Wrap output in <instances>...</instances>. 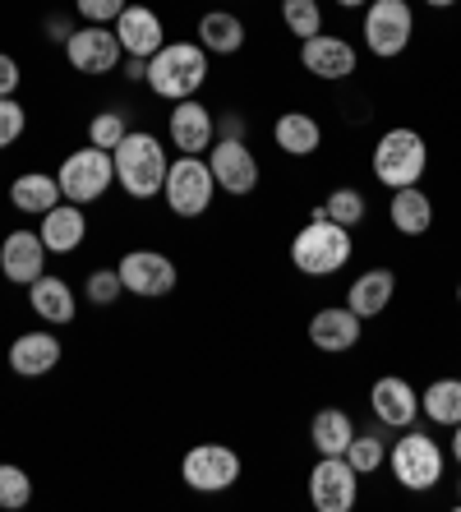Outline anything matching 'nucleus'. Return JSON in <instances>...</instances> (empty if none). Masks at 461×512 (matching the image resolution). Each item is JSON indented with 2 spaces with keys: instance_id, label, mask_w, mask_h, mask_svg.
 Instances as JSON below:
<instances>
[{
  "instance_id": "a19ab883",
  "label": "nucleus",
  "mask_w": 461,
  "mask_h": 512,
  "mask_svg": "<svg viewBox=\"0 0 461 512\" xmlns=\"http://www.w3.org/2000/svg\"><path fill=\"white\" fill-rule=\"evenodd\" d=\"M125 79H130V84H143V79H148V60L125 56Z\"/></svg>"
},
{
  "instance_id": "a18cd8bd",
  "label": "nucleus",
  "mask_w": 461,
  "mask_h": 512,
  "mask_svg": "<svg viewBox=\"0 0 461 512\" xmlns=\"http://www.w3.org/2000/svg\"><path fill=\"white\" fill-rule=\"evenodd\" d=\"M457 305H461V282H457Z\"/></svg>"
},
{
  "instance_id": "37998d69",
  "label": "nucleus",
  "mask_w": 461,
  "mask_h": 512,
  "mask_svg": "<svg viewBox=\"0 0 461 512\" xmlns=\"http://www.w3.org/2000/svg\"><path fill=\"white\" fill-rule=\"evenodd\" d=\"M342 10H360V5H369V0H337Z\"/></svg>"
},
{
  "instance_id": "58836bf2",
  "label": "nucleus",
  "mask_w": 461,
  "mask_h": 512,
  "mask_svg": "<svg viewBox=\"0 0 461 512\" xmlns=\"http://www.w3.org/2000/svg\"><path fill=\"white\" fill-rule=\"evenodd\" d=\"M47 33H51V42H70L74 24H70V19H60V14H51V19H47Z\"/></svg>"
},
{
  "instance_id": "393cba45",
  "label": "nucleus",
  "mask_w": 461,
  "mask_h": 512,
  "mask_svg": "<svg viewBox=\"0 0 461 512\" xmlns=\"http://www.w3.org/2000/svg\"><path fill=\"white\" fill-rule=\"evenodd\" d=\"M60 199H65V194H60V180L47 176V171H24V176L10 180V203L28 217L51 213Z\"/></svg>"
},
{
  "instance_id": "c03bdc74",
  "label": "nucleus",
  "mask_w": 461,
  "mask_h": 512,
  "mask_svg": "<svg viewBox=\"0 0 461 512\" xmlns=\"http://www.w3.org/2000/svg\"><path fill=\"white\" fill-rule=\"evenodd\" d=\"M425 5H434V10H448V5H457V0H425Z\"/></svg>"
},
{
  "instance_id": "ddd939ff",
  "label": "nucleus",
  "mask_w": 461,
  "mask_h": 512,
  "mask_svg": "<svg viewBox=\"0 0 461 512\" xmlns=\"http://www.w3.org/2000/svg\"><path fill=\"white\" fill-rule=\"evenodd\" d=\"M120 37L107 24H83L74 28V37L65 42V60L74 74H111L120 65Z\"/></svg>"
},
{
  "instance_id": "ea45409f",
  "label": "nucleus",
  "mask_w": 461,
  "mask_h": 512,
  "mask_svg": "<svg viewBox=\"0 0 461 512\" xmlns=\"http://www.w3.org/2000/svg\"><path fill=\"white\" fill-rule=\"evenodd\" d=\"M217 134H222V139H245V120H240V116H222V120H217Z\"/></svg>"
},
{
  "instance_id": "bb28decb",
  "label": "nucleus",
  "mask_w": 461,
  "mask_h": 512,
  "mask_svg": "<svg viewBox=\"0 0 461 512\" xmlns=\"http://www.w3.org/2000/svg\"><path fill=\"white\" fill-rule=\"evenodd\" d=\"M388 217L402 236H425L434 227V203H429V194L420 185H406V190H392Z\"/></svg>"
},
{
  "instance_id": "0eeeda50",
  "label": "nucleus",
  "mask_w": 461,
  "mask_h": 512,
  "mask_svg": "<svg viewBox=\"0 0 461 512\" xmlns=\"http://www.w3.org/2000/svg\"><path fill=\"white\" fill-rule=\"evenodd\" d=\"M56 180H60V194L83 208V203H97L116 185V162H111L107 148H93V143H88V148H79V153H70L60 162Z\"/></svg>"
},
{
  "instance_id": "72a5a7b5",
  "label": "nucleus",
  "mask_w": 461,
  "mask_h": 512,
  "mask_svg": "<svg viewBox=\"0 0 461 512\" xmlns=\"http://www.w3.org/2000/svg\"><path fill=\"white\" fill-rule=\"evenodd\" d=\"M125 134H130V125H125V111H102V116L88 120V143H93V148H107V153H111V148H116Z\"/></svg>"
},
{
  "instance_id": "7ed1b4c3",
  "label": "nucleus",
  "mask_w": 461,
  "mask_h": 512,
  "mask_svg": "<svg viewBox=\"0 0 461 512\" xmlns=\"http://www.w3.org/2000/svg\"><path fill=\"white\" fill-rule=\"evenodd\" d=\"M143 84L166 102L199 97V88L208 84V51L199 42H166L157 56H148V79Z\"/></svg>"
},
{
  "instance_id": "412c9836",
  "label": "nucleus",
  "mask_w": 461,
  "mask_h": 512,
  "mask_svg": "<svg viewBox=\"0 0 461 512\" xmlns=\"http://www.w3.org/2000/svg\"><path fill=\"white\" fill-rule=\"evenodd\" d=\"M37 236H42L47 254H74L83 240H88V217H83L79 203L60 199L51 213H42V227H37Z\"/></svg>"
},
{
  "instance_id": "c85d7f7f",
  "label": "nucleus",
  "mask_w": 461,
  "mask_h": 512,
  "mask_svg": "<svg viewBox=\"0 0 461 512\" xmlns=\"http://www.w3.org/2000/svg\"><path fill=\"white\" fill-rule=\"evenodd\" d=\"M420 411H425L434 425L452 429L461 420V379H434L420 393Z\"/></svg>"
},
{
  "instance_id": "7c9ffc66",
  "label": "nucleus",
  "mask_w": 461,
  "mask_h": 512,
  "mask_svg": "<svg viewBox=\"0 0 461 512\" xmlns=\"http://www.w3.org/2000/svg\"><path fill=\"white\" fill-rule=\"evenodd\" d=\"M323 213L332 217V222H342V227H360L365 222V213H369V203H365V194L360 190H351V185H342V190H332L328 194V203H323Z\"/></svg>"
},
{
  "instance_id": "9b49d317",
  "label": "nucleus",
  "mask_w": 461,
  "mask_h": 512,
  "mask_svg": "<svg viewBox=\"0 0 461 512\" xmlns=\"http://www.w3.org/2000/svg\"><path fill=\"white\" fill-rule=\"evenodd\" d=\"M360 499V476L346 457H319L309 471V503L319 512H351Z\"/></svg>"
},
{
  "instance_id": "f8f14e48",
  "label": "nucleus",
  "mask_w": 461,
  "mask_h": 512,
  "mask_svg": "<svg viewBox=\"0 0 461 512\" xmlns=\"http://www.w3.org/2000/svg\"><path fill=\"white\" fill-rule=\"evenodd\" d=\"M208 167H213L217 190H226L231 199H245L259 185V157L249 153L245 139H217L208 148Z\"/></svg>"
},
{
  "instance_id": "aec40b11",
  "label": "nucleus",
  "mask_w": 461,
  "mask_h": 512,
  "mask_svg": "<svg viewBox=\"0 0 461 512\" xmlns=\"http://www.w3.org/2000/svg\"><path fill=\"white\" fill-rule=\"evenodd\" d=\"M28 305H33V314L42 323H51V328H65V323H74V314H79L74 286L56 273H42L33 286H28Z\"/></svg>"
},
{
  "instance_id": "f257e3e1",
  "label": "nucleus",
  "mask_w": 461,
  "mask_h": 512,
  "mask_svg": "<svg viewBox=\"0 0 461 512\" xmlns=\"http://www.w3.org/2000/svg\"><path fill=\"white\" fill-rule=\"evenodd\" d=\"M111 162H116V180L130 199H157L166 185V171H171V157H166L162 139L148 130H130L125 139L111 148Z\"/></svg>"
},
{
  "instance_id": "f704fd0d",
  "label": "nucleus",
  "mask_w": 461,
  "mask_h": 512,
  "mask_svg": "<svg viewBox=\"0 0 461 512\" xmlns=\"http://www.w3.org/2000/svg\"><path fill=\"white\" fill-rule=\"evenodd\" d=\"M125 282H120V268H93L88 282H83V296L93 300V305H116Z\"/></svg>"
},
{
  "instance_id": "49530a36",
  "label": "nucleus",
  "mask_w": 461,
  "mask_h": 512,
  "mask_svg": "<svg viewBox=\"0 0 461 512\" xmlns=\"http://www.w3.org/2000/svg\"><path fill=\"white\" fill-rule=\"evenodd\" d=\"M457 494H461V480H457Z\"/></svg>"
},
{
  "instance_id": "9d476101",
  "label": "nucleus",
  "mask_w": 461,
  "mask_h": 512,
  "mask_svg": "<svg viewBox=\"0 0 461 512\" xmlns=\"http://www.w3.org/2000/svg\"><path fill=\"white\" fill-rule=\"evenodd\" d=\"M120 282H125V296L162 300V296L176 291L180 273L162 250H130L125 259H120Z\"/></svg>"
},
{
  "instance_id": "20e7f679",
  "label": "nucleus",
  "mask_w": 461,
  "mask_h": 512,
  "mask_svg": "<svg viewBox=\"0 0 461 512\" xmlns=\"http://www.w3.org/2000/svg\"><path fill=\"white\" fill-rule=\"evenodd\" d=\"M369 167H374V180H379V185H388V190H406V185H420V176H425L429 148L415 130L397 125V130H388L379 143H374Z\"/></svg>"
},
{
  "instance_id": "473e14b6",
  "label": "nucleus",
  "mask_w": 461,
  "mask_h": 512,
  "mask_svg": "<svg viewBox=\"0 0 461 512\" xmlns=\"http://www.w3.org/2000/svg\"><path fill=\"white\" fill-rule=\"evenodd\" d=\"M33 503V480H28L24 466H10L0 462V508L14 512V508H28Z\"/></svg>"
},
{
  "instance_id": "b1692460",
  "label": "nucleus",
  "mask_w": 461,
  "mask_h": 512,
  "mask_svg": "<svg viewBox=\"0 0 461 512\" xmlns=\"http://www.w3.org/2000/svg\"><path fill=\"white\" fill-rule=\"evenodd\" d=\"M272 139L286 157H314L323 148V125L309 111H282L272 125Z\"/></svg>"
},
{
  "instance_id": "c9c22d12",
  "label": "nucleus",
  "mask_w": 461,
  "mask_h": 512,
  "mask_svg": "<svg viewBox=\"0 0 461 512\" xmlns=\"http://www.w3.org/2000/svg\"><path fill=\"white\" fill-rule=\"evenodd\" d=\"M28 130V111L14 102V97H0V153L10 148V143H19Z\"/></svg>"
},
{
  "instance_id": "cd10ccee",
  "label": "nucleus",
  "mask_w": 461,
  "mask_h": 512,
  "mask_svg": "<svg viewBox=\"0 0 461 512\" xmlns=\"http://www.w3.org/2000/svg\"><path fill=\"white\" fill-rule=\"evenodd\" d=\"M199 47L208 56H236L245 47V24L231 10H208L199 19Z\"/></svg>"
},
{
  "instance_id": "4be33fe9",
  "label": "nucleus",
  "mask_w": 461,
  "mask_h": 512,
  "mask_svg": "<svg viewBox=\"0 0 461 512\" xmlns=\"http://www.w3.org/2000/svg\"><path fill=\"white\" fill-rule=\"evenodd\" d=\"M60 337L56 333H19L10 342V370L19 374V379H42V374H51L60 365Z\"/></svg>"
},
{
  "instance_id": "79ce46f5",
  "label": "nucleus",
  "mask_w": 461,
  "mask_h": 512,
  "mask_svg": "<svg viewBox=\"0 0 461 512\" xmlns=\"http://www.w3.org/2000/svg\"><path fill=\"white\" fill-rule=\"evenodd\" d=\"M452 457H457V466H461V420L452 425Z\"/></svg>"
},
{
  "instance_id": "1a4fd4ad",
  "label": "nucleus",
  "mask_w": 461,
  "mask_h": 512,
  "mask_svg": "<svg viewBox=\"0 0 461 512\" xmlns=\"http://www.w3.org/2000/svg\"><path fill=\"white\" fill-rule=\"evenodd\" d=\"M180 480L194 494H222V489H231L240 480V453L226 448V443H199L180 462Z\"/></svg>"
},
{
  "instance_id": "e433bc0d",
  "label": "nucleus",
  "mask_w": 461,
  "mask_h": 512,
  "mask_svg": "<svg viewBox=\"0 0 461 512\" xmlns=\"http://www.w3.org/2000/svg\"><path fill=\"white\" fill-rule=\"evenodd\" d=\"M74 10L83 14V24H116L120 10H125V0H74Z\"/></svg>"
},
{
  "instance_id": "4c0bfd02",
  "label": "nucleus",
  "mask_w": 461,
  "mask_h": 512,
  "mask_svg": "<svg viewBox=\"0 0 461 512\" xmlns=\"http://www.w3.org/2000/svg\"><path fill=\"white\" fill-rule=\"evenodd\" d=\"M19 79H24V74H19V60H14L10 51H0V97L19 93Z\"/></svg>"
},
{
  "instance_id": "dca6fc26",
  "label": "nucleus",
  "mask_w": 461,
  "mask_h": 512,
  "mask_svg": "<svg viewBox=\"0 0 461 512\" xmlns=\"http://www.w3.org/2000/svg\"><path fill=\"white\" fill-rule=\"evenodd\" d=\"M0 273L14 286H33L37 277L47 273V245L37 231H10L0 240Z\"/></svg>"
},
{
  "instance_id": "2eb2a0df",
  "label": "nucleus",
  "mask_w": 461,
  "mask_h": 512,
  "mask_svg": "<svg viewBox=\"0 0 461 512\" xmlns=\"http://www.w3.org/2000/svg\"><path fill=\"white\" fill-rule=\"evenodd\" d=\"M300 65H305L314 79H328V84H337V79H351L355 65H360V56H355V47L346 42V37H305L300 42Z\"/></svg>"
},
{
  "instance_id": "5701e85b",
  "label": "nucleus",
  "mask_w": 461,
  "mask_h": 512,
  "mask_svg": "<svg viewBox=\"0 0 461 512\" xmlns=\"http://www.w3.org/2000/svg\"><path fill=\"white\" fill-rule=\"evenodd\" d=\"M392 296H397V273H392V268H369V273H360L351 282L346 305H351L360 319H379L392 305Z\"/></svg>"
},
{
  "instance_id": "6ab92c4d",
  "label": "nucleus",
  "mask_w": 461,
  "mask_h": 512,
  "mask_svg": "<svg viewBox=\"0 0 461 512\" xmlns=\"http://www.w3.org/2000/svg\"><path fill=\"white\" fill-rule=\"evenodd\" d=\"M369 411L383 420L388 429H411L420 416V397L402 374H383L374 388H369Z\"/></svg>"
},
{
  "instance_id": "c756f323",
  "label": "nucleus",
  "mask_w": 461,
  "mask_h": 512,
  "mask_svg": "<svg viewBox=\"0 0 461 512\" xmlns=\"http://www.w3.org/2000/svg\"><path fill=\"white\" fill-rule=\"evenodd\" d=\"M282 24L291 37H319L323 33V10L319 0H282Z\"/></svg>"
},
{
  "instance_id": "a211bd4d",
  "label": "nucleus",
  "mask_w": 461,
  "mask_h": 512,
  "mask_svg": "<svg viewBox=\"0 0 461 512\" xmlns=\"http://www.w3.org/2000/svg\"><path fill=\"white\" fill-rule=\"evenodd\" d=\"M111 33L120 37V51H125V56H139V60L157 56V51L166 47V28H162V19H157V10H148V5H125Z\"/></svg>"
},
{
  "instance_id": "a878e982",
  "label": "nucleus",
  "mask_w": 461,
  "mask_h": 512,
  "mask_svg": "<svg viewBox=\"0 0 461 512\" xmlns=\"http://www.w3.org/2000/svg\"><path fill=\"white\" fill-rule=\"evenodd\" d=\"M351 439H355V420L342 406H323L319 416L309 420V443L319 448V457H346Z\"/></svg>"
},
{
  "instance_id": "423d86ee",
  "label": "nucleus",
  "mask_w": 461,
  "mask_h": 512,
  "mask_svg": "<svg viewBox=\"0 0 461 512\" xmlns=\"http://www.w3.org/2000/svg\"><path fill=\"white\" fill-rule=\"evenodd\" d=\"M213 194H217V180H213V167H208V157H185L180 153L166 171V185H162V199L166 208L176 217H203L213 208Z\"/></svg>"
},
{
  "instance_id": "f3484780",
  "label": "nucleus",
  "mask_w": 461,
  "mask_h": 512,
  "mask_svg": "<svg viewBox=\"0 0 461 512\" xmlns=\"http://www.w3.org/2000/svg\"><path fill=\"white\" fill-rule=\"evenodd\" d=\"M360 333H365V319L351 310V305H328L309 319V342L328 351V356H342V351H355L360 346Z\"/></svg>"
},
{
  "instance_id": "4468645a",
  "label": "nucleus",
  "mask_w": 461,
  "mask_h": 512,
  "mask_svg": "<svg viewBox=\"0 0 461 512\" xmlns=\"http://www.w3.org/2000/svg\"><path fill=\"white\" fill-rule=\"evenodd\" d=\"M166 134H171V148H180L185 157H203L217 143V116L199 97H185L166 116Z\"/></svg>"
},
{
  "instance_id": "6e6552de",
  "label": "nucleus",
  "mask_w": 461,
  "mask_h": 512,
  "mask_svg": "<svg viewBox=\"0 0 461 512\" xmlns=\"http://www.w3.org/2000/svg\"><path fill=\"white\" fill-rule=\"evenodd\" d=\"M415 37L411 0H369L365 5V47L379 60L402 56Z\"/></svg>"
},
{
  "instance_id": "f03ea898",
  "label": "nucleus",
  "mask_w": 461,
  "mask_h": 512,
  "mask_svg": "<svg viewBox=\"0 0 461 512\" xmlns=\"http://www.w3.org/2000/svg\"><path fill=\"white\" fill-rule=\"evenodd\" d=\"M351 254H355L351 227L332 222L323 208H314V222H309L305 231H296V240H291V263H296V273H305V277L342 273L346 263H351Z\"/></svg>"
},
{
  "instance_id": "39448f33",
  "label": "nucleus",
  "mask_w": 461,
  "mask_h": 512,
  "mask_svg": "<svg viewBox=\"0 0 461 512\" xmlns=\"http://www.w3.org/2000/svg\"><path fill=\"white\" fill-rule=\"evenodd\" d=\"M443 466H448L443 448H438L429 434H420V429L402 434V439L388 448V471H392V480H397L402 489H411V494H429V489L443 480Z\"/></svg>"
},
{
  "instance_id": "2f4dec72",
  "label": "nucleus",
  "mask_w": 461,
  "mask_h": 512,
  "mask_svg": "<svg viewBox=\"0 0 461 512\" xmlns=\"http://www.w3.org/2000/svg\"><path fill=\"white\" fill-rule=\"evenodd\" d=\"M346 462L355 466V476H374L379 466H388V448H383V439H374V434H360V429H355L351 448H346Z\"/></svg>"
}]
</instances>
